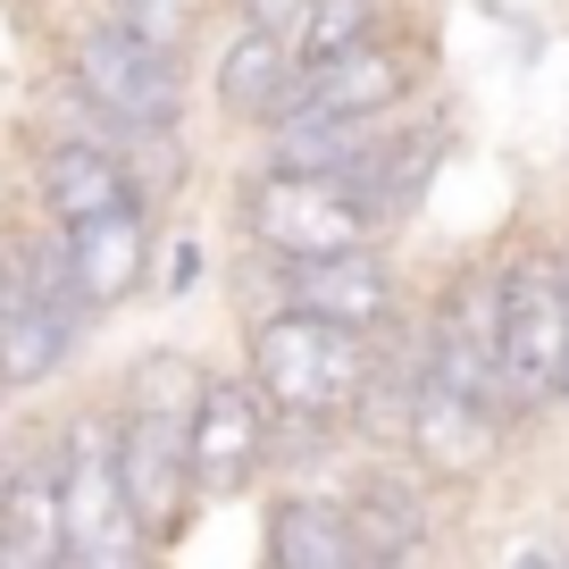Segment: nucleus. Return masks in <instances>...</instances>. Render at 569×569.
Masks as SVG:
<instances>
[{"label":"nucleus","mask_w":569,"mask_h":569,"mask_svg":"<svg viewBox=\"0 0 569 569\" xmlns=\"http://www.w3.org/2000/svg\"><path fill=\"white\" fill-rule=\"evenodd\" d=\"M118 18L126 26H142V34H177V18H184V0H118Z\"/></svg>","instance_id":"21"},{"label":"nucleus","mask_w":569,"mask_h":569,"mask_svg":"<svg viewBox=\"0 0 569 569\" xmlns=\"http://www.w3.org/2000/svg\"><path fill=\"white\" fill-rule=\"evenodd\" d=\"M243 227L260 251L277 260H319V251H343V243H369L377 218L352 201L343 177H302V168H268L260 184L243 193Z\"/></svg>","instance_id":"6"},{"label":"nucleus","mask_w":569,"mask_h":569,"mask_svg":"<svg viewBox=\"0 0 569 569\" xmlns=\"http://www.w3.org/2000/svg\"><path fill=\"white\" fill-rule=\"evenodd\" d=\"M184 461H193V502H234L268 469V402L251 377H201L193 419H184Z\"/></svg>","instance_id":"7"},{"label":"nucleus","mask_w":569,"mask_h":569,"mask_svg":"<svg viewBox=\"0 0 569 569\" xmlns=\"http://www.w3.org/2000/svg\"><path fill=\"white\" fill-rule=\"evenodd\" d=\"M369 336L360 327H336L319 310H268L251 327V386L277 419H302V427H327V419H352L360 393H369Z\"/></svg>","instance_id":"2"},{"label":"nucleus","mask_w":569,"mask_h":569,"mask_svg":"<svg viewBox=\"0 0 569 569\" xmlns=\"http://www.w3.org/2000/svg\"><path fill=\"white\" fill-rule=\"evenodd\" d=\"M561 402H569V369H561Z\"/></svg>","instance_id":"23"},{"label":"nucleus","mask_w":569,"mask_h":569,"mask_svg":"<svg viewBox=\"0 0 569 569\" xmlns=\"http://www.w3.org/2000/svg\"><path fill=\"white\" fill-rule=\"evenodd\" d=\"M427 377L502 402V268H461L427 327Z\"/></svg>","instance_id":"8"},{"label":"nucleus","mask_w":569,"mask_h":569,"mask_svg":"<svg viewBox=\"0 0 569 569\" xmlns=\"http://www.w3.org/2000/svg\"><path fill=\"white\" fill-rule=\"evenodd\" d=\"M310 0H243V26H268V34H293Z\"/></svg>","instance_id":"22"},{"label":"nucleus","mask_w":569,"mask_h":569,"mask_svg":"<svg viewBox=\"0 0 569 569\" xmlns=\"http://www.w3.org/2000/svg\"><path fill=\"white\" fill-rule=\"evenodd\" d=\"M302 92L327 101V109H343V118H386L410 92V59L393 51L386 34H360V42H343V51H327V59H302Z\"/></svg>","instance_id":"14"},{"label":"nucleus","mask_w":569,"mask_h":569,"mask_svg":"<svg viewBox=\"0 0 569 569\" xmlns=\"http://www.w3.org/2000/svg\"><path fill=\"white\" fill-rule=\"evenodd\" d=\"M201 377L184 352H151L134 360L126 377V410L109 419V445H118V478H126V502L142 519V545L160 552L184 536L193 519V461H184V419H193V393Z\"/></svg>","instance_id":"1"},{"label":"nucleus","mask_w":569,"mask_h":569,"mask_svg":"<svg viewBox=\"0 0 569 569\" xmlns=\"http://www.w3.org/2000/svg\"><path fill=\"white\" fill-rule=\"evenodd\" d=\"M561 369H569V277L519 251V260H502V393L561 402Z\"/></svg>","instance_id":"5"},{"label":"nucleus","mask_w":569,"mask_h":569,"mask_svg":"<svg viewBox=\"0 0 569 569\" xmlns=\"http://www.w3.org/2000/svg\"><path fill=\"white\" fill-rule=\"evenodd\" d=\"M0 478H9V461H0Z\"/></svg>","instance_id":"24"},{"label":"nucleus","mask_w":569,"mask_h":569,"mask_svg":"<svg viewBox=\"0 0 569 569\" xmlns=\"http://www.w3.org/2000/svg\"><path fill=\"white\" fill-rule=\"evenodd\" d=\"M402 445L419 452L436 478H469V469L495 461L502 419H495L486 393L445 386V377H427V360H419V386H410V410H402Z\"/></svg>","instance_id":"9"},{"label":"nucleus","mask_w":569,"mask_h":569,"mask_svg":"<svg viewBox=\"0 0 569 569\" xmlns=\"http://www.w3.org/2000/svg\"><path fill=\"white\" fill-rule=\"evenodd\" d=\"M343 519H352L360 561H410V552H427V511H419V495H410L402 478H369L343 502Z\"/></svg>","instance_id":"19"},{"label":"nucleus","mask_w":569,"mask_h":569,"mask_svg":"<svg viewBox=\"0 0 569 569\" xmlns=\"http://www.w3.org/2000/svg\"><path fill=\"white\" fill-rule=\"evenodd\" d=\"M59 528H68V561L76 569H134L142 552H151L134 502H126L118 445H109L101 410H84V419L59 436Z\"/></svg>","instance_id":"3"},{"label":"nucleus","mask_w":569,"mask_h":569,"mask_svg":"<svg viewBox=\"0 0 569 569\" xmlns=\"http://www.w3.org/2000/svg\"><path fill=\"white\" fill-rule=\"evenodd\" d=\"M268 561L277 569H352L360 545H352L343 502H319V495L277 502V511H268Z\"/></svg>","instance_id":"18"},{"label":"nucleus","mask_w":569,"mask_h":569,"mask_svg":"<svg viewBox=\"0 0 569 569\" xmlns=\"http://www.w3.org/2000/svg\"><path fill=\"white\" fill-rule=\"evenodd\" d=\"M118 201H134V168H126L101 134L51 142V151H42V210H51L59 227L101 218V210H118Z\"/></svg>","instance_id":"16"},{"label":"nucleus","mask_w":569,"mask_h":569,"mask_svg":"<svg viewBox=\"0 0 569 569\" xmlns=\"http://www.w3.org/2000/svg\"><path fill=\"white\" fill-rule=\"evenodd\" d=\"M293 92H302V51H293V34L243 26V34H234V51L218 59V109H227V118H243V126H268Z\"/></svg>","instance_id":"15"},{"label":"nucleus","mask_w":569,"mask_h":569,"mask_svg":"<svg viewBox=\"0 0 569 569\" xmlns=\"http://www.w3.org/2000/svg\"><path fill=\"white\" fill-rule=\"evenodd\" d=\"M284 302L293 310H319L336 327H377L393 319V268L377 260L369 243H343V251H319V260H284Z\"/></svg>","instance_id":"11"},{"label":"nucleus","mask_w":569,"mask_h":569,"mask_svg":"<svg viewBox=\"0 0 569 569\" xmlns=\"http://www.w3.org/2000/svg\"><path fill=\"white\" fill-rule=\"evenodd\" d=\"M360 34H377V0H310L302 26H293V51L327 59V51H343V42H360Z\"/></svg>","instance_id":"20"},{"label":"nucleus","mask_w":569,"mask_h":569,"mask_svg":"<svg viewBox=\"0 0 569 569\" xmlns=\"http://www.w3.org/2000/svg\"><path fill=\"white\" fill-rule=\"evenodd\" d=\"M0 561L18 569H59L68 561V528H59V461L26 452L0 478Z\"/></svg>","instance_id":"13"},{"label":"nucleus","mask_w":569,"mask_h":569,"mask_svg":"<svg viewBox=\"0 0 569 569\" xmlns=\"http://www.w3.org/2000/svg\"><path fill=\"white\" fill-rule=\"evenodd\" d=\"M0 402H9V393H0Z\"/></svg>","instance_id":"25"},{"label":"nucleus","mask_w":569,"mask_h":569,"mask_svg":"<svg viewBox=\"0 0 569 569\" xmlns=\"http://www.w3.org/2000/svg\"><path fill=\"white\" fill-rule=\"evenodd\" d=\"M59 251H68V277L84 293V310H118L151 277V218H142V201H118L101 218L59 227Z\"/></svg>","instance_id":"10"},{"label":"nucleus","mask_w":569,"mask_h":569,"mask_svg":"<svg viewBox=\"0 0 569 569\" xmlns=\"http://www.w3.org/2000/svg\"><path fill=\"white\" fill-rule=\"evenodd\" d=\"M268 134H277V160H268V168L343 177V168L360 160V142L377 134V118H343V109H327V101H310V92H293V101L268 118Z\"/></svg>","instance_id":"17"},{"label":"nucleus","mask_w":569,"mask_h":569,"mask_svg":"<svg viewBox=\"0 0 569 569\" xmlns=\"http://www.w3.org/2000/svg\"><path fill=\"white\" fill-rule=\"evenodd\" d=\"M76 327H84L76 302H51V293H34V284L0 277V393L51 386L59 360L76 352Z\"/></svg>","instance_id":"12"},{"label":"nucleus","mask_w":569,"mask_h":569,"mask_svg":"<svg viewBox=\"0 0 569 569\" xmlns=\"http://www.w3.org/2000/svg\"><path fill=\"white\" fill-rule=\"evenodd\" d=\"M76 68V92H84L101 118L118 126H168L177 134L184 118V76H177V51H168L160 34H142V26H84L68 51Z\"/></svg>","instance_id":"4"}]
</instances>
